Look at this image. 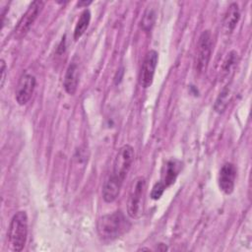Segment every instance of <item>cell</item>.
<instances>
[{"label": "cell", "mask_w": 252, "mask_h": 252, "mask_svg": "<svg viewBox=\"0 0 252 252\" xmlns=\"http://www.w3.org/2000/svg\"><path fill=\"white\" fill-rule=\"evenodd\" d=\"M35 88V77L32 74L25 73L19 80L16 88L15 97L20 105H24L31 99Z\"/></svg>", "instance_id": "obj_8"}, {"label": "cell", "mask_w": 252, "mask_h": 252, "mask_svg": "<svg viewBox=\"0 0 252 252\" xmlns=\"http://www.w3.org/2000/svg\"><path fill=\"white\" fill-rule=\"evenodd\" d=\"M181 163L177 159H169L163 165L161 180L160 182L164 185L165 188L169 187L171 184L175 182V179L180 171Z\"/></svg>", "instance_id": "obj_11"}, {"label": "cell", "mask_w": 252, "mask_h": 252, "mask_svg": "<svg viewBox=\"0 0 252 252\" xmlns=\"http://www.w3.org/2000/svg\"><path fill=\"white\" fill-rule=\"evenodd\" d=\"M130 226L124 214L120 211L100 217L97 220L96 229L99 237L106 241L120 237Z\"/></svg>", "instance_id": "obj_1"}, {"label": "cell", "mask_w": 252, "mask_h": 252, "mask_svg": "<svg viewBox=\"0 0 252 252\" xmlns=\"http://www.w3.org/2000/svg\"><path fill=\"white\" fill-rule=\"evenodd\" d=\"M44 2L42 1H33L26 11V13L20 19L16 29H15V36L17 38H21L26 35L29 32L34 21L36 20L37 16L39 15L41 9L43 8Z\"/></svg>", "instance_id": "obj_5"}, {"label": "cell", "mask_w": 252, "mask_h": 252, "mask_svg": "<svg viewBox=\"0 0 252 252\" xmlns=\"http://www.w3.org/2000/svg\"><path fill=\"white\" fill-rule=\"evenodd\" d=\"M229 97H230V91H229V88L226 87L220 93L215 103V110L219 113H221L227 106Z\"/></svg>", "instance_id": "obj_16"}, {"label": "cell", "mask_w": 252, "mask_h": 252, "mask_svg": "<svg viewBox=\"0 0 252 252\" xmlns=\"http://www.w3.org/2000/svg\"><path fill=\"white\" fill-rule=\"evenodd\" d=\"M0 64H1V84H0V86L1 87H3V85H4V82H5V78H6V64H5V61H4V59H1V61H0Z\"/></svg>", "instance_id": "obj_18"}, {"label": "cell", "mask_w": 252, "mask_h": 252, "mask_svg": "<svg viewBox=\"0 0 252 252\" xmlns=\"http://www.w3.org/2000/svg\"><path fill=\"white\" fill-rule=\"evenodd\" d=\"M91 3H92L91 1H89V2H79V3H78V5H79V6H82V5L88 6V5H89V4H91Z\"/></svg>", "instance_id": "obj_19"}, {"label": "cell", "mask_w": 252, "mask_h": 252, "mask_svg": "<svg viewBox=\"0 0 252 252\" xmlns=\"http://www.w3.org/2000/svg\"><path fill=\"white\" fill-rule=\"evenodd\" d=\"M236 64H237V52L232 50L226 55L223 61V64L221 66L222 77H226L234 69Z\"/></svg>", "instance_id": "obj_14"}, {"label": "cell", "mask_w": 252, "mask_h": 252, "mask_svg": "<svg viewBox=\"0 0 252 252\" xmlns=\"http://www.w3.org/2000/svg\"><path fill=\"white\" fill-rule=\"evenodd\" d=\"M158 61V52L154 49L148 51L142 63L141 72H140V85L144 89H147L152 86Z\"/></svg>", "instance_id": "obj_7"}, {"label": "cell", "mask_w": 252, "mask_h": 252, "mask_svg": "<svg viewBox=\"0 0 252 252\" xmlns=\"http://www.w3.org/2000/svg\"><path fill=\"white\" fill-rule=\"evenodd\" d=\"M134 160V150L130 145L122 146L114 158L113 169L108 176L111 179L123 184L125 177L127 176Z\"/></svg>", "instance_id": "obj_3"}, {"label": "cell", "mask_w": 252, "mask_h": 252, "mask_svg": "<svg viewBox=\"0 0 252 252\" xmlns=\"http://www.w3.org/2000/svg\"><path fill=\"white\" fill-rule=\"evenodd\" d=\"M28 236V216L25 211L16 213L9 225L8 238L11 248L16 251H22L26 245Z\"/></svg>", "instance_id": "obj_2"}, {"label": "cell", "mask_w": 252, "mask_h": 252, "mask_svg": "<svg viewBox=\"0 0 252 252\" xmlns=\"http://www.w3.org/2000/svg\"><path fill=\"white\" fill-rule=\"evenodd\" d=\"M90 22H91V12H90L89 9H85L82 12V14H81L76 26H75L74 39H76V40L79 39L85 33L86 30L89 27Z\"/></svg>", "instance_id": "obj_13"}, {"label": "cell", "mask_w": 252, "mask_h": 252, "mask_svg": "<svg viewBox=\"0 0 252 252\" xmlns=\"http://www.w3.org/2000/svg\"><path fill=\"white\" fill-rule=\"evenodd\" d=\"M79 83V66L76 61H72L65 73L63 88L69 94H74L77 91Z\"/></svg>", "instance_id": "obj_10"}, {"label": "cell", "mask_w": 252, "mask_h": 252, "mask_svg": "<svg viewBox=\"0 0 252 252\" xmlns=\"http://www.w3.org/2000/svg\"><path fill=\"white\" fill-rule=\"evenodd\" d=\"M212 34L209 30L204 31L198 41L197 57H196V69L199 72H204L209 64L212 53Z\"/></svg>", "instance_id": "obj_6"}, {"label": "cell", "mask_w": 252, "mask_h": 252, "mask_svg": "<svg viewBox=\"0 0 252 252\" xmlns=\"http://www.w3.org/2000/svg\"><path fill=\"white\" fill-rule=\"evenodd\" d=\"M155 21H156V10L154 9V7L150 6L147 8L142 18V21H141L142 29L146 32L151 31L155 24Z\"/></svg>", "instance_id": "obj_15"}, {"label": "cell", "mask_w": 252, "mask_h": 252, "mask_svg": "<svg viewBox=\"0 0 252 252\" xmlns=\"http://www.w3.org/2000/svg\"><path fill=\"white\" fill-rule=\"evenodd\" d=\"M236 178V168L230 163H224L219 173V187L226 195H229L233 192L234 184Z\"/></svg>", "instance_id": "obj_9"}, {"label": "cell", "mask_w": 252, "mask_h": 252, "mask_svg": "<svg viewBox=\"0 0 252 252\" xmlns=\"http://www.w3.org/2000/svg\"><path fill=\"white\" fill-rule=\"evenodd\" d=\"M145 190V178L142 176L137 177L132 183L127 202V213L132 219H138L143 215Z\"/></svg>", "instance_id": "obj_4"}, {"label": "cell", "mask_w": 252, "mask_h": 252, "mask_svg": "<svg viewBox=\"0 0 252 252\" xmlns=\"http://www.w3.org/2000/svg\"><path fill=\"white\" fill-rule=\"evenodd\" d=\"M165 189H166V188L164 187V185H163L160 181L157 182V183L154 185L153 189H152L151 197H152L154 200L159 199V198L161 197V195L163 194V192H164Z\"/></svg>", "instance_id": "obj_17"}, {"label": "cell", "mask_w": 252, "mask_h": 252, "mask_svg": "<svg viewBox=\"0 0 252 252\" xmlns=\"http://www.w3.org/2000/svg\"><path fill=\"white\" fill-rule=\"evenodd\" d=\"M240 19V11H239V7L236 3H231L225 14H224V18H223V30L226 33H230L234 28L236 27L238 21Z\"/></svg>", "instance_id": "obj_12"}]
</instances>
